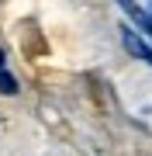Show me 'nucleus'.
<instances>
[{"instance_id":"nucleus-1","label":"nucleus","mask_w":152,"mask_h":156,"mask_svg":"<svg viewBox=\"0 0 152 156\" xmlns=\"http://www.w3.org/2000/svg\"><path fill=\"white\" fill-rule=\"evenodd\" d=\"M121 42H124V49H128L131 56H138L142 62H149V66H152V49L145 45L142 35H135V31L128 28V24H121Z\"/></svg>"},{"instance_id":"nucleus-2","label":"nucleus","mask_w":152,"mask_h":156,"mask_svg":"<svg viewBox=\"0 0 152 156\" xmlns=\"http://www.w3.org/2000/svg\"><path fill=\"white\" fill-rule=\"evenodd\" d=\"M118 7H121V11H124V14H128L131 21H135L138 28H142V31H145L149 38H152V14H145V11H142V7L135 4V0H118Z\"/></svg>"},{"instance_id":"nucleus-3","label":"nucleus","mask_w":152,"mask_h":156,"mask_svg":"<svg viewBox=\"0 0 152 156\" xmlns=\"http://www.w3.org/2000/svg\"><path fill=\"white\" fill-rule=\"evenodd\" d=\"M0 90H4V94H17V80H14L4 66H0Z\"/></svg>"}]
</instances>
